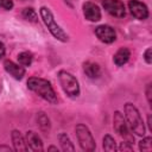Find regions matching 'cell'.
I'll return each mask as SVG.
<instances>
[{"label":"cell","mask_w":152,"mask_h":152,"mask_svg":"<svg viewBox=\"0 0 152 152\" xmlns=\"http://www.w3.org/2000/svg\"><path fill=\"white\" fill-rule=\"evenodd\" d=\"M39 15H40L44 25L46 26L48 31L51 33V36L55 39H57L62 43H66L69 40V37H68L66 32L57 24V21L55 20V17H53L52 12L50 11V8H48L45 6H42L39 8Z\"/></svg>","instance_id":"cell-3"},{"label":"cell","mask_w":152,"mask_h":152,"mask_svg":"<svg viewBox=\"0 0 152 152\" xmlns=\"http://www.w3.org/2000/svg\"><path fill=\"white\" fill-rule=\"evenodd\" d=\"M21 17L28 23H38V13L32 7H25L21 11Z\"/></svg>","instance_id":"cell-18"},{"label":"cell","mask_w":152,"mask_h":152,"mask_svg":"<svg viewBox=\"0 0 152 152\" xmlns=\"http://www.w3.org/2000/svg\"><path fill=\"white\" fill-rule=\"evenodd\" d=\"M25 141H26V146L30 151H44L43 147V140L39 137V134L34 131H27L25 134Z\"/></svg>","instance_id":"cell-12"},{"label":"cell","mask_w":152,"mask_h":152,"mask_svg":"<svg viewBox=\"0 0 152 152\" xmlns=\"http://www.w3.org/2000/svg\"><path fill=\"white\" fill-rule=\"evenodd\" d=\"M18 63L23 66H30L33 62V55L30 51H23L17 56Z\"/></svg>","instance_id":"cell-20"},{"label":"cell","mask_w":152,"mask_h":152,"mask_svg":"<svg viewBox=\"0 0 152 152\" xmlns=\"http://www.w3.org/2000/svg\"><path fill=\"white\" fill-rule=\"evenodd\" d=\"M11 139H12V144H13V150L14 151H18V152L28 151V148L26 146L25 137L20 133V131L13 129L12 133H11Z\"/></svg>","instance_id":"cell-14"},{"label":"cell","mask_w":152,"mask_h":152,"mask_svg":"<svg viewBox=\"0 0 152 152\" xmlns=\"http://www.w3.org/2000/svg\"><path fill=\"white\" fill-rule=\"evenodd\" d=\"M82 69H83V72L86 74V76L90 80H96L101 76V68L95 62L86 61L82 64Z\"/></svg>","instance_id":"cell-13"},{"label":"cell","mask_w":152,"mask_h":152,"mask_svg":"<svg viewBox=\"0 0 152 152\" xmlns=\"http://www.w3.org/2000/svg\"><path fill=\"white\" fill-rule=\"evenodd\" d=\"M6 53V48H5V44L0 40V58H2Z\"/></svg>","instance_id":"cell-26"},{"label":"cell","mask_w":152,"mask_h":152,"mask_svg":"<svg viewBox=\"0 0 152 152\" xmlns=\"http://www.w3.org/2000/svg\"><path fill=\"white\" fill-rule=\"evenodd\" d=\"M26 84L31 91L37 94L39 97H42L46 102H49L51 104H56L58 102L57 94H56L55 89L52 88L50 81L42 78V77H38V76H32L27 80Z\"/></svg>","instance_id":"cell-1"},{"label":"cell","mask_w":152,"mask_h":152,"mask_svg":"<svg viewBox=\"0 0 152 152\" xmlns=\"http://www.w3.org/2000/svg\"><path fill=\"white\" fill-rule=\"evenodd\" d=\"M14 7L13 0H0V8H4L6 11H11Z\"/></svg>","instance_id":"cell-22"},{"label":"cell","mask_w":152,"mask_h":152,"mask_svg":"<svg viewBox=\"0 0 152 152\" xmlns=\"http://www.w3.org/2000/svg\"><path fill=\"white\" fill-rule=\"evenodd\" d=\"M124 116L128 125V128L132 133H134L138 137H144L146 133L145 122L141 118V114L139 109L131 102H126L124 106Z\"/></svg>","instance_id":"cell-2"},{"label":"cell","mask_w":152,"mask_h":152,"mask_svg":"<svg viewBox=\"0 0 152 152\" xmlns=\"http://www.w3.org/2000/svg\"><path fill=\"white\" fill-rule=\"evenodd\" d=\"M145 95H146L147 103L151 106V103H152V84H151V83H147V84H146V88H145Z\"/></svg>","instance_id":"cell-23"},{"label":"cell","mask_w":152,"mask_h":152,"mask_svg":"<svg viewBox=\"0 0 152 152\" xmlns=\"http://www.w3.org/2000/svg\"><path fill=\"white\" fill-rule=\"evenodd\" d=\"M147 127H148V131L151 132V131H152V124H151V115H148V118H147Z\"/></svg>","instance_id":"cell-29"},{"label":"cell","mask_w":152,"mask_h":152,"mask_svg":"<svg viewBox=\"0 0 152 152\" xmlns=\"http://www.w3.org/2000/svg\"><path fill=\"white\" fill-rule=\"evenodd\" d=\"M127 5H128V10H129L131 14L135 19L146 20L148 18V8L140 0H129Z\"/></svg>","instance_id":"cell-9"},{"label":"cell","mask_w":152,"mask_h":152,"mask_svg":"<svg viewBox=\"0 0 152 152\" xmlns=\"http://www.w3.org/2000/svg\"><path fill=\"white\" fill-rule=\"evenodd\" d=\"M102 148L104 151H116L118 150V146H116V141L115 139L110 135V134H106L102 139Z\"/></svg>","instance_id":"cell-19"},{"label":"cell","mask_w":152,"mask_h":152,"mask_svg":"<svg viewBox=\"0 0 152 152\" xmlns=\"http://www.w3.org/2000/svg\"><path fill=\"white\" fill-rule=\"evenodd\" d=\"M142 58H144V61L146 62V64H151V63H152V49H151V48H147V49L144 51Z\"/></svg>","instance_id":"cell-24"},{"label":"cell","mask_w":152,"mask_h":152,"mask_svg":"<svg viewBox=\"0 0 152 152\" xmlns=\"http://www.w3.org/2000/svg\"><path fill=\"white\" fill-rule=\"evenodd\" d=\"M118 150H119V151H124V152H125V151H133V146H132L131 142L124 140L122 142H120V146L118 147Z\"/></svg>","instance_id":"cell-25"},{"label":"cell","mask_w":152,"mask_h":152,"mask_svg":"<svg viewBox=\"0 0 152 152\" xmlns=\"http://www.w3.org/2000/svg\"><path fill=\"white\" fill-rule=\"evenodd\" d=\"M82 10H83V15L84 18L90 21V23H96V21H100L101 18H102V13H101V10L100 7L91 2V1H86L83 2L82 5Z\"/></svg>","instance_id":"cell-10"},{"label":"cell","mask_w":152,"mask_h":152,"mask_svg":"<svg viewBox=\"0 0 152 152\" xmlns=\"http://www.w3.org/2000/svg\"><path fill=\"white\" fill-rule=\"evenodd\" d=\"M129 57H131V51H129V49L122 46V48L118 49V51L114 53V56H113V62H114V64H115L116 66H122V65H125V64L129 61Z\"/></svg>","instance_id":"cell-15"},{"label":"cell","mask_w":152,"mask_h":152,"mask_svg":"<svg viewBox=\"0 0 152 152\" xmlns=\"http://www.w3.org/2000/svg\"><path fill=\"white\" fill-rule=\"evenodd\" d=\"M13 148L10 147V146H6V145H0V151H6V152H11Z\"/></svg>","instance_id":"cell-27"},{"label":"cell","mask_w":152,"mask_h":152,"mask_svg":"<svg viewBox=\"0 0 152 152\" xmlns=\"http://www.w3.org/2000/svg\"><path fill=\"white\" fill-rule=\"evenodd\" d=\"M58 82L64 94L70 99H76L81 94V88L77 78L66 70H59L57 74Z\"/></svg>","instance_id":"cell-4"},{"label":"cell","mask_w":152,"mask_h":152,"mask_svg":"<svg viewBox=\"0 0 152 152\" xmlns=\"http://www.w3.org/2000/svg\"><path fill=\"white\" fill-rule=\"evenodd\" d=\"M75 134L78 141L80 147L86 151V152H93L96 148V144H95V139L90 132V129L88 128V126H86L84 124H77L75 126Z\"/></svg>","instance_id":"cell-5"},{"label":"cell","mask_w":152,"mask_h":152,"mask_svg":"<svg viewBox=\"0 0 152 152\" xmlns=\"http://www.w3.org/2000/svg\"><path fill=\"white\" fill-rule=\"evenodd\" d=\"M36 121L38 125V128L40 129L42 133L44 134H49L51 131V121L49 119V116L44 113V112H38L36 115Z\"/></svg>","instance_id":"cell-16"},{"label":"cell","mask_w":152,"mask_h":152,"mask_svg":"<svg viewBox=\"0 0 152 152\" xmlns=\"http://www.w3.org/2000/svg\"><path fill=\"white\" fill-rule=\"evenodd\" d=\"M104 11L115 18H124L126 15V7L121 0H102Z\"/></svg>","instance_id":"cell-7"},{"label":"cell","mask_w":152,"mask_h":152,"mask_svg":"<svg viewBox=\"0 0 152 152\" xmlns=\"http://www.w3.org/2000/svg\"><path fill=\"white\" fill-rule=\"evenodd\" d=\"M94 32L97 39L104 44H112L116 40V32L110 25H99L97 27H95Z\"/></svg>","instance_id":"cell-8"},{"label":"cell","mask_w":152,"mask_h":152,"mask_svg":"<svg viewBox=\"0 0 152 152\" xmlns=\"http://www.w3.org/2000/svg\"><path fill=\"white\" fill-rule=\"evenodd\" d=\"M64 2H65L68 6H70V7L72 8V7L75 6V4L77 2V0H64Z\"/></svg>","instance_id":"cell-28"},{"label":"cell","mask_w":152,"mask_h":152,"mask_svg":"<svg viewBox=\"0 0 152 152\" xmlns=\"http://www.w3.org/2000/svg\"><path fill=\"white\" fill-rule=\"evenodd\" d=\"M139 150L140 151H151L152 150V138L145 137L139 141Z\"/></svg>","instance_id":"cell-21"},{"label":"cell","mask_w":152,"mask_h":152,"mask_svg":"<svg viewBox=\"0 0 152 152\" xmlns=\"http://www.w3.org/2000/svg\"><path fill=\"white\" fill-rule=\"evenodd\" d=\"M57 139H58V142L61 145L62 151H65V152H68V151H75V146H74L72 141L70 140V138H69V135L66 133H64V132L59 133L58 137H57Z\"/></svg>","instance_id":"cell-17"},{"label":"cell","mask_w":152,"mask_h":152,"mask_svg":"<svg viewBox=\"0 0 152 152\" xmlns=\"http://www.w3.org/2000/svg\"><path fill=\"white\" fill-rule=\"evenodd\" d=\"M4 69L14 80H21L26 72L25 66L20 65L19 63H14L13 61H10V59H6L4 62Z\"/></svg>","instance_id":"cell-11"},{"label":"cell","mask_w":152,"mask_h":152,"mask_svg":"<svg viewBox=\"0 0 152 152\" xmlns=\"http://www.w3.org/2000/svg\"><path fill=\"white\" fill-rule=\"evenodd\" d=\"M48 151H56V152H58V147H57V146L51 145V146H49V147H48Z\"/></svg>","instance_id":"cell-30"},{"label":"cell","mask_w":152,"mask_h":152,"mask_svg":"<svg viewBox=\"0 0 152 152\" xmlns=\"http://www.w3.org/2000/svg\"><path fill=\"white\" fill-rule=\"evenodd\" d=\"M113 128L124 140H126L131 144L134 142V137H133L131 129L128 128V125L125 120V116L119 110H115L113 114Z\"/></svg>","instance_id":"cell-6"},{"label":"cell","mask_w":152,"mask_h":152,"mask_svg":"<svg viewBox=\"0 0 152 152\" xmlns=\"http://www.w3.org/2000/svg\"><path fill=\"white\" fill-rule=\"evenodd\" d=\"M23 1H26V0H23Z\"/></svg>","instance_id":"cell-31"}]
</instances>
